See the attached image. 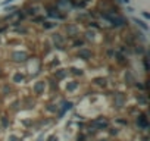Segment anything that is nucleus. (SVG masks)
<instances>
[]
</instances>
